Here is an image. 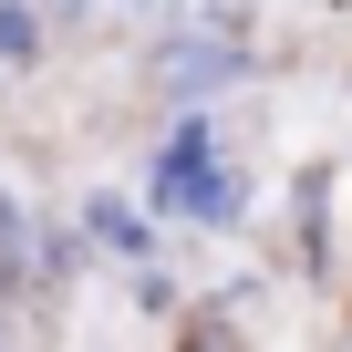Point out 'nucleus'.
<instances>
[{"mask_svg":"<svg viewBox=\"0 0 352 352\" xmlns=\"http://www.w3.org/2000/svg\"><path fill=\"white\" fill-rule=\"evenodd\" d=\"M155 208H187V218H228V187L208 176V124H176V145L155 155Z\"/></svg>","mask_w":352,"mask_h":352,"instance_id":"nucleus-1","label":"nucleus"}]
</instances>
